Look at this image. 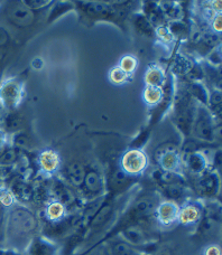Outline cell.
<instances>
[{"label":"cell","instance_id":"cell-46","mask_svg":"<svg viewBox=\"0 0 222 255\" xmlns=\"http://www.w3.org/2000/svg\"><path fill=\"white\" fill-rule=\"evenodd\" d=\"M10 43V35L3 26L0 25V48L6 47Z\"/></svg>","mask_w":222,"mask_h":255},{"label":"cell","instance_id":"cell-7","mask_svg":"<svg viewBox=\"0 0 222 255\" xmlns=\"http://www.w3.org/2000/svg\"><path fill=\"white\" fill-rule=\"evenodd\" d=\"M155 156L158 169L183 175L184 167L180 149L172 144H164L157 150Z\"/></svg>","mask_w":222,"mask_h":255},{"label":"cell","instance_id":"cell-21","mask_svg":"<svg viewBox=\"0 0 222 255\" xmlns=\"http://www.w3.org/2000/svg\"><path fill=\"white\" fill-rule=\"evenodd\" d=\"M85 172H87V169H85L83 163H81L80 161H73L66 166V177L71 187H82Z\"/></svg>","mask_w":222,"mask_h":255},{"label":"cell","instance_id":"cell-23","mask_svg":"<svg viewBox=\"0 0 222 255\" xmlns=\"http://www.w3.org/2000/svg\"><path fill=\"white\" fill-rule=\"evenodd\" d=\"M142 9H143L142 13L147 18L148 21L153 25L154 28L163 26V25H166L164 17H163L160 8H158L157 1L143 2Z\"/></svg>","mask_w":222,"mask_h":255},{"label":"cell","instance_id":"cell-4","mask_svg":"<svg viewBox=\"0 0 222 255\" xmlns=\"http://www.w3.org/2000/svg\"><path fill=\"white\" fill-rule=\"evenodd\" d=\"M191 135L199 142L211 143L217 139V119L212 116L207 106H197Z\"/></svg>","mask_w":222,"mask_h":255},{"label":"cell","instance_id":"cell-54","mask_svg":"<svg viewBox=\"0 0 222 255\" xmlns=\"http://www.w3.org/2000/svg\"><path fill=\"white\" fill-rule=\"evenodd\" d=\"M2 81V72H1V68H0V82Z\"/></svg>","mask_w":222,"mask_h":255},{"label":"cell","instance_id":"cell-45","mask_svg":"<svg viewBox=\"0 0 222 255\" xmlns=\"http://www.w3.org/2000/svg\"><path fill=\"white\" fill-rule=\"evenodd\" d=\"M201 255H222V251L219 244H209L203 249Z\"/></svg>","mask_w":222,"mask_h":255},{"label":"cell","instance_id":"cell-8","mask_svg":"<svg viewBox=\"0 0 222 255\" xmlns=\"http://www.w3.org/2000/svg\"><path fill=\"white\" fill-rule=\"evenodd\" d=\"M206 203L201 199L189 198L181 203L178 224L187 227L198 226L205 214Z\"/></svg>","mask_w":222,"mask_h":255},{"label":"cell","instance_id":"cell-22","mask_svg":"<svg viewBox=\"0 0 222 255\" xmlns=\"http://www.w3.org/2000/svg\"><path fill=\"white\" fill-rule=\"evenodd\" d=\"M8 188L11 190L13 197H15L18 204L29 202V200L34 197L35 190L30 187L29 184H27L26 181L22 179L13 180L12 184L10 186H8Z\"/></svg>","mask_w":222,"mask_h":255},{"label":"cell","instance_id":"cell-31","mask_svg":"<svg viewBox=\"0 0 222 255\" xmlns=\"http://www.w3.org/2000/svg\"><path fill=\"white\" fill-rule=\"evenodd\" d=\"M188 93L196 100L199 104H203L207 106L208 103V95H209V91L203 85L201 82H189L188 84Z\"/></svg>","mask_w":222,"mask_h":255},{"label":"cell","instance_id":"cell-14","mask_svg":"<svg viewBox=\"0 0 222 255\" xmlns=\"http://www.w3.org/2000/svg\"><path fill=\"white\" fill-rule=\"evenodd\" d=\"M160 202V196L157 194L144 195L134 203L130 211L131 215L135 218H137V220L154 215V212H155L157 205Z\"/></svg>","mask_w":222,"mask_h":255},{"label":"cell","instance_id":"cell-16","mask_svg":"<svg viewBox=\"0 0 222 255\" xmlns=\"http://www.w3.org/2000/svg\"><path fill=\"white\" fill-rule=\"evenodd\" d=\"M48 194L51 195L52 199H55L57 202L62 203L67 208L70 213V207L74 206L76 204V196L74 195L73 190L67 186L64 181L60 179H55L49 187Z\"/></svg>","mask_w":222,"mask_h":255},{"label":"cell","instance_id":"cell-36","mask_svg":"<svg viewBox=\"0 0 222 255\" xmlns=\"http://www.w3.org/2000/svg\"><path fill=\"white\" fill-rule=\"evenodd\" d=\"M131 181H133V177L127 176L124 174L120 169L113 172L110 178V186L112 189L115 190H120L124 189L127 186H129Z\"/></svg>","mask_w":222,"mask_h":255},{"label":"cell","instance_id":"cell-9","mask_svg":"<svg viewBox=\"0 0 222 255\" xmlns=\"http://www.w3.org/2000/svg\"><path fill=\"white\" fill-rule=\"evenodd\" d=\"M36 165L40 175L45 178H52L60 171L62 160L60 154L55 150L44 149L36 156Z\"/></svg>","mask_w":222,"mask_h":255},{"label":"cell","instance_id":"cell-35","mask_svg":"<svg viewBox=\"0 0 222 255\" xmlns=\"http://www.w3.org/2000/svg\"><path fill=\"white\" fill-rule=\"evenodd\" d=\"M111 255H140V253L134 247H131L125 241H115L110 245Z\"/></svg>","mask_w":222,"mask_h":255},{"label":"cell","instance_id":"cell-18","mask_svg":"<svg viewBox=\"0 0 222 255\" xmlns=\"http://www.w3.org/2000/svg\"><path fill=\"white\" fill-rule=\"evenodd\" d=\"M69 215L70 213L67 211V208L62 203L57 202V200L49 198L47 202L45 203L44 216L45 220L48 223H51V224L62 222Z\"/></svg>","mask_w":222,"mask_h":255},{"label":"cell","instance_id":"cell-27","mask_svg":"<svg viewBox=\"0 0 222 255\" xmlns=\"http://www.w3.org/2000/svg\"><path fill=\"white\" fill-rule=\"evenodd\" d=\"M2 121V129L7 132L8 134H12L15 132L22 130V118L16 111L6 112L1 118Z\"/></svg>","mask_w":222,"mask_h":255},{"label":"cell","instance_id":"cell-28","mask_svg":"<svg viewBox=\"0 0 222 255\" xmlns=\"http://www.w3.org/2000/svg\"><path fill=\"white\" fill-rule=\"evenodd\" d=\"M164 89L153 88V86H145V89L143 91V101L146 106L151 108L161 106L163 100H164Z\"/></svg>","mask_w":222,"mask_h":255},{"label":"cell","instance_id":"cell-30","mask_svg":"<svg viewBox=\"0 0 222 255\" xmlns=\"http://www.w3.org/2000/svg\"><path fill=\"white\" fill-rule=\"evenodd\" d=\"M20 151L19 150L11 147L10 144H8L7 147H4L1 151H0V167L1 168H11L15 166L19 160Z\"/></svg>","mask_w":222,"mask_h":255},{"label":"cell","instance_id":"cell-19","mask_svg":"<svg viewBox=\"0 0 222 255\" xmlns=\"http://www.w3.org/2000/svg\"><path fill=\"white\" fill-rule=\"evenodd\" d=\"M121 240L125 241L126 243L134 248H139V247H145L147 245L149 240L147 238L145 231L137 225H131L128 226L124 231H121Z\"/></svg>","mask_w":222,"mask_h":255},{"label":"cell","instance_id":"cell-37","mask_svg":"<svg viewBox=\"0 0 222 255\" xmlns=\"http://www.w3.org/2000/svg\"><path fill=\"white\" fill-rule=\"evenodd\" d=\"M108 79H109V81L113 85H124L127 82L130 81L131 76L116 65L111 68L109 73H108Z\"/></svg>","mask_w":222,"mask_h":255},{"label":"cell","instance_id":"cell-6","mask_svg":"<svg viewBox=\"0 0 222 255\" xmlns=\"http://www.w3.org/2000/svg\"><path fill=\"white\" fill-rule=\"evenodd\" d=\"M148 166L149 159L147 153L140 148H131L127 150L119 159V169L133 178L144 175Z\"/></svg>","mask_w":222,"mask_h":255},{"label":"cell","instance_id":"cell-42","mask_svg":"<svg viewBox=\"0 0 222 255\" xmlns=\"http://www.w3.org/2000/svg\"><path fill=\"white\" fill-rule=\"evenodd\" d=\"M222 61V55H221V44L219 46H217L215 49L208 54L206 56V62L209 66L215 67V68H220Z\"/></svg>","mask_w":222,"mask_h":255},{"label":"cell","instance_id":"cell-33","mask_svg":"<svg viewBox=\"0 0 222 255\" xmlns=\"http://www.w3.org/2000/svg\"><path fill=\"white\" fill-rule=\"evenodd\" d=\"M9 144L11 145L19 151H25V150H29L31 148V141L29 139V135L26 133L25 131H18L15 133L9 134Z\"/></svg>","mask_w":222,"mask_h":255},{"label":"cell","instance_id":"cell-17","mask_svg":"<svg viewBox=\"0 0 222 255\" xmlns=\"http://www.w3.org/2000/svg\"><path fill=\"white\" fill-rule=\"evenodd\" d=\"M7 17L9 22L19 28L29 26L34 20V11L29 10L28 8L25 7L21 1L17 2L15 6L8 9Z\"/></svg>","mask_w":222,"mask_h":255},{"label":"cell","instance_id":"cell-48","mask_svg":"<svg viewBox=\"0 0 222 255\" xmlns=\"http://www.w3.org/2000/svg\"><path fill=\"white\" fill-rule=\"evenodd\" d=\"M31 66H33V68H35V70H42L43 66H44V62L42 58H34L33 62H31Z\"/></svg>","mask_w":222,"mask_h":255},{"label":"cell","instance_id":"cell-44","mask_svg":"<svg viewBox=\"0 0 222 255\" xmlns=\"http://www.w3.org/2000/svg\"><path fill=\"white\" fill-rule=\"evenodd\" d=\"M221 16H222L221 13H217V15L210 20V30L218 35H220L222 31V17Z\"/></svg>","mask_w":222,"mask_h":255},{"label":"cell","instance_id":"cell-53","mask_svg":"<svg viewBox=\"0 0 222 255\" xmlns=\"http://www.w3.org/2000/svg\"><path fill=\"white\" fill-rule=\"evenodd\" d=\"M4 110H3V109H2V107L1 106H0V119H1V118H2V116L4 115Z\"/></svg>","mask_w":222,"mask_h":255},{"label":"cell","instance_id":"cell-47","mask_svg":"<svg viewBox=\"0 0 222 255\" xmlns=\"http://www.w3.org/2000/svg\"><path fill=\"white\" fill-rule=\"evenodd\" d=\"M9 144V134L2 128H0V151Z\"/></svg>","mask_w":222,"mask_h":255},{"label":"cell","instance_id":"cell-52","mask_svg":"<svg viewBox=\"0 0 222 255\" xmlns=\"http://www.w3.org/2000/svg\"><path fill=\"white\" fill-rule=\"evenodd\" d=\"M2 180H3V168L0 167V186H2Z\"/></svg>","mask_w":222,"mask_h":255},{"label":"cell","instance_id":"cell-15","mask_svg":"<svg viewBox=\"0 0 222 255\" xmlns=\"http://www.w3.org/2000/svg\"><path fill=\"white\" fill-rule=\"evenodd\" d=\"M85 191L92 197L98 198L106 195V181L103 175L96 168H91L85 172L83 186Z\"/></svg>","mask_w":222,"mask_h":255},{"label":"cell","instance_id":"cell-24","mask_svg":"<svg viewBox=\"0 0 222 255\" xmlns=\"http://www.w3.org/2000/svg\"><path fill=\"white\" fill-rule=\"evenodd\" d=\"M165 21H179L182 18V7L178 1H157Z\"/></svg>","mask_w":222,"mask_h":255},{"label":"cell","instance_id":"cell-26","mask_svg":"<svg viewBox=\"0 0 222 255\" xmlns=\"http://www.w3.org/2000/svg\"><path fill=\"white\" fill-rule=\"evenodd\" d=\"M220 45V35L215 34L214 31L207 30L203 33V36L200 42L197 44V48L199 53L205 55V57L209 54L212 49H215L217 46Z\"/></svg>","mask_w":222,"mask_h":255},{"label":"cell","instance_id":"cell-41","mask_svg":"<svg viewBox=\"0 0 222 255\" xmlns=\"http://www.w3.org/2000/svg\"><path fill=\"white\" fill-rule=\"evenodd\" d=\"M155 36L161 40L163 44H172L175 40L173 34L171 33V30L167 25L156 27Z\"/></svg>","mask_w":222,"mask_h":255},{"label":"cell","instance_id":"cell-51","mask_svg":"<svg viewBox=\"0 0 222 255\" xmlns=\"http://www.w3.org/2000/svg\"><path fill=\"white\" fill-rule=\"evenodd\" d=\"M6 214H7V209L3 208L2 206H0V229L4 225V220H6Z\"/></svg>","mask_w":222,"mask_h":255},{"label":"cell","instance_id":"cell-13","mask_svg":"<svg viewBox=\"0 0 222 255\" xmlns=\"http://www.w3.org/2000/svg\"><path fill=\"white\" fill-rule=\"evenodd\" d=\"M182 160L184 169H187L190 174L196 177L201 176L211 169L210 159L202 150H197V151L187 154L182 157Z\"/></svg>","mask_w":222,"mask_h":255},{"label":"cell","instance_id":"cell-39","mask_svg":"<svg viewBox=\"0 0 222 255\" xmlns=\"http://www.w3.org/2000/svg\"><path fill=\"white\" fill-rule=\"evenodd\" d=\"M192 65H193V62L190 60V58L179 55L175 58L173 71L178 75H188Z\"/></svg>","mask_w":222,"mask_h":255},{"label":"cell","instance_id":"cell-50","mask_svg":"<svg viewBox=\"0 0 222 255\" xmlns=\"http://www.w3.org/2000/svg\"><path fill=\"white\" fill-rule=\"evenodd\" d=\"M0 255H21V253L11 249H0Z\"/></svg>","mask_w":222,"mask_h":255},{"label":"cell","instance_id":"cell-11","mask_svg":"<svg viewBox=\"0 0 222 255\" xmlns=\"http://www.w3.org/2000/svg\"><path fill=\"white\" fill-rule=\"evenodd\" d=\"M21 255H62L61 247L55 241L44 235H35L27 244Z\"/></svg>","mask_w":222,"mask_h":255},{"label":"cell","instance_id":"cell-12","mask_svg":"<svg viewBox=\"0 0 222 255\" xmlns=\"http://www.w3.org/2000/svg\"><path fill=\"white\" fill-rule=\"evenodd\" d=\"M220 186V175L217 170L210 169L203 175L197 177V191L206 198H215L219 194Z\"/></svg>","mask_w":222,"mask_h":255},{"label":"cell","instance_id":"cell-38","mask_svg":"<svg viewBox=\"0 0 222 255\" xmlns=\"http://www.w3.org/2000/svg\"><path fill=\"white\" fill-rule=\"evenodd\" d=\"M117 66L131 76L133 75V73L137 70L138 60L137 57H135L134 55H129L128 54V55H125L120 58Z\"/></svg>","mask_w":222,"mask_h":255},{"label":"cell","instance_id":"cell-32","mask_svg":"<svg viewBox=\"0 0 222 255\" xmlns=\"http://www.w3.org/2000/svg\"><path fill=\"white\" fill-rule=\"evenodd\" d=\"M133 21L139 34L147 36V37H154L155 36V28L142 12H135L133 16Z\"/></svg>","mask_w":222,"mask_h":255},{"label":"cell","instance_id":"cell-5","mask_svg":"<svg viewBox=\"0 0 222 255\" xmlns=\"http://www.w3.org/2000/svg\"><path fill=\"white\" fill-rule=\"evenodd\" d=\"M85 17L94 20H107L118 22L127 11L117 7L112 1H81L76 2Z\"/></svg>","mask_w":222,"mask_h":255},{"label":"cell","instance_id":"cell-25","mask_svg":"<svg viewBox=\"0 0 222 255\" xmlns=\"http://www.w3.org/2000/svg\"><path fill=\"white\" fill-rule=\"evenodd\" d=\"M162 193L164 194L167 200H172V202L178 203L179 200H187L189 198V189L187 187V184H173V185H165L161 186Z\"/></svg>","mask_w":222,"mask_h":255},{"label":"cell","instance_id":"cell-40","mask_svg":"<svg viewBox=\"0 0 222 255\" xmlns=\"http://www.w3.org/2000/svg\"><path fill=\"white\" fill-rule=\"evenodd\" d=\"M15 204H17V202L13 197L11 190L8 188V186H0V206L8 209L12 207Z\"/></svg>","mask_w":222,"mask_h":255},{"label":"cell","instance_id":"cell-20","mask_svg":"<svg viewBox=\"0 0 222 255\" xmlns=\"http://www.w3.org/2000/svg\"><path fill=\"white\" fill-rule=\"evenodd\" d=\"M166 80L167 77L165 74V71L163 70V67L156 65V64L148 66L144 74L145 86H153V88L164 89Z\"/></svg>","mask_w":222,"mask_h":255},{"label":"cell","instance_id":"cell-1","mask_svg":"<svg viewBox=\"0 0 222 255\" xmlns=\"http://www.w3.org/2000/svg\"><path fill=\"white\" fill-rule=\"evenodd\" d=\"M37 231L38 218L29 207L17 203L7 209L3 236L8 249L21 253Z\"/></svg>","mask_w":222,"mask_h":255},{"label":"cell","instance_id":"cell-10","mask_svg":"<svg viewBox=\"0 0 222 255\" xmlns=\"http://www.w3.org/2000/svg\"><path fill=\"white\" fill-rule=\"evenodd\" d=\"M180 204L172 200H161L154 212L157 224L163 229H171L178 224Z\"/></svg>","mask_w":222,"mask_h":255},{"label":"cell","instance_id":"cell-2","mask_svg":"<svg viewBox=\"0 0 222 255\" xmlns=\"http://www.w3.org/2000/svg\"><path fill=\"white\" fill-rule=\"evenodd\" d=\"M197 106L198 102L188 93V91L181 92L175 99L173 109L174 125L185 138L191 135Z\"/></svg>","mask_w":222,"mask_h":255},{"label":"cell","instance_id":"cell-49","mask_svg":"<svg viewBox=\"0 0 222 255\" xmlns=\"http://www.w3.org/2000/svg\"><path fill=\"white\" fill-rule=\"evenodd\" d=\"M154 255H173V251L170 248H161L154 253Z\"/></svg>","mask_w":222,"mask_h":255},{"label":"cell","instance_id":"cell-3","mask_svg":"<svg viewBox=\"0 0 222 255\" xmlns=\"http://www.w3.org/2000/svg\"><path fill=\"white\" fill-rule=\"evenodd\" d=\"M25 80L19 76L2 79L0 82V106L4 112L16 111L25 98Z\"/></svg>","mask_w":222,"mask_h":255},{"label":"cell","instance_id":"cell-34","mask_svg":"<svg viewBox=\"0 0 222 255\" xmlns=\"http://www.w3.org/2000/svg\"><path fill=\"white\" fill-rule=\"evenodd\" d=\"M221 106H222V94L220 89H214L208 95L207 108L212 113L216 119L221 116Z\"/></svg>","mask_w":222,"mask_h":255},{"label":"cell","instance_id":"cell-29","mask_svg":"<svg viewBox=\"0 0 222 255\" xmlns=\"http://www.w3.org/2000/svg\"><path fill=\"white\" fill-rule=\"evenodd\" d=\"M113 214V206L112 204L103 203L102 206L99 208V211L96 213V215L92 217V220L89 222L91 229H99V227L107 224L108 221L110 220Z\"/></svg>","mask_w":222,"mask_h":255},{"label":"cell","instance_id":"cell-43","mask_svg":"<svg viewBox=\"0 0 222 255\" xmlns=\"http://www.w3.org/2000/svg\"><path fill=\"white\" fill-rule=\"evenodd\" d=\"M25 7H27L31 11L39 10V9H43L45 7L49 6V4L54 3L51 0H24L21 1Z\"/></svg>","mask_w":222,"mask_h":255}]
</instances>
